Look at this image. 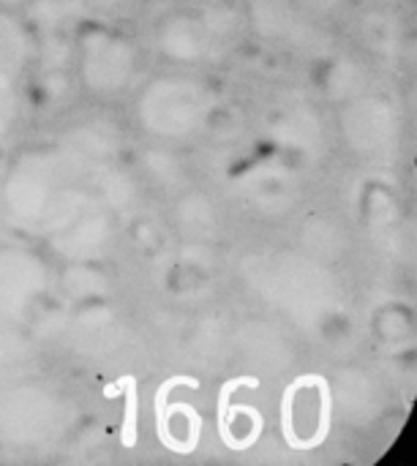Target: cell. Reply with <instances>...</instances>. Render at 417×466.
Returning a JSON list of instances; mask_svg holds the SVG:
<instances>
[{
  "label": "cell",
  "mask_w": 417,
  "mask_h": 466,
  "mask_svg": "<svg viewBox=\"0 0 417 466\" xmlns=\"http://www.w3.org/2000/svg\"><path fill=\"white\" fill-rule=\"evenodd\" d=\"M128 0H85V5L98 8V11H120Z\"/></svg>",
  "instance_id": "cell-9"
},
{
  "label": "cell",
  "mask_w": 417,
  "mask_h": 466,
  "mask_svg": "<svg viewBox=\"0 0 417 466\" xmlns=\"http://www.w3.org/2000/svg\"><path fill=\"white\" fill-rule=\"evenodd\" d=\"M137 71L134 46L109 30H90L79 38V74L98 96H115L128 87Z\"/></svg>",
  "instance_id": "cell-2"
},
{
  "label": "cell",
  "mask_w": 417,
  "mask_h": 466,
  "mask_svg": "<svg viewBox=\"0 0 417 466\" xmlns=\"http://www.w3.org/2000/svg\"><path fill=\"white\" fill-rule=\"evenodd\" d=\"M27 5L36 27L57 38L63 30H68L76 22L79 11L85 8V0H27Z\"/></svg>",
  "instance_id": "cell-7"
},
{
  "label": "cell",
  "mask_w": 417,
  "mask_h": 466,
  "mask_svg": "<svg viewBox=\"0 0 417 466\" xmlns=\"http://www.w3.org/2000/svg\"><path fill=\"white\" fill-rule=\"evenodd\" d=\"M0 3H19V0H0Z\"/></svg>",
  "instance_id": "cell-10"
},
{
  "label": "cell",
  "mask_w": 417,
  "mask_h": 466,
  "mask_svg": "<svg viewBox=\"0 0 417 466\" xmlns=\"http://www.w3.org/2000/svg\"><path fill=\"white\" fill-rule=\"evenodd\" d=\"M224 19L210 16H172L158 27V49L180 63L202 60L219 41Z\"/></svg>",
  "instance_id": "cell-3"
},
{
  "label": "cell",
  "mask_w": 417,
  "mask_h": 466,
  "mask_svg": "<svg viewBox=\"0 0 417 466\" xmlns=\"http://www.w3.org/2000/svg\"><path fill=\"white\" fill-rule=\"evenodd\" d=\"M208 90L183 76L156 79L137 101L139 123L161 139H186L197 134L208 117Z\"/></svg>",
  "instance_id": "cell-1"
},
{
  "label": "cell",
  "mask_w": 417,
  "mask_h": 466,
  "mask_svg": "<svg viewBox=\"0 0 417 466\" xmlns=\"http://www.w3.org/2000/svg\"><path fill=\"white\" fill-rule=\"evenodd\" d=\"M44 287V268L25 251L0 248V311L22 314Z\"/></svg>",
  "instance_id": "cell-4"
},
{
  "label": "cell",
  "mask_w": 417,
  "mask_h": 466,
  "mask_svg": "<svg viewBox=\"0 0 417 466\" xmlns=\"http://www.w3.org/2000/svg\"><path fill=\"white\" fill-rule=\"evenodd\" d=\"M27 57V33L5 11H0V68L19 74Z\"/></svg>",
  "instance_id": "cell-8"
},
{
  "label": "cell",
  "mask_w": 417,
  "mask_h": 466,
  "mask_svg": "<svg viewBox=\"0 0 417 466\" xmlns=\"http://www.w3.org/2000/svg\"><path fill=\"white\" fill-rule=\"evenodd\" d=\"M399 123L393 109L377 98H361L347 112V137L363 153H382L393 147Z\"/></svg>",
  "instance_id": "cell-5"
},
{
  "label": "cell",
  "mask_w": 417,
  "mask_h": 466,
  "mask_svg": "<svg viewBox=\"0 0 417 466\" xmlns=\"http://www.w3.org/2000/svg\"><path fill=\"white\" fill-rule=\"evenodd\" d=\"M290 437L298 442H311L320 437L328 420V396L320 382H300L295 390H290Z\"/></svg>",
  "instance_id": "cell-6"
}]
</instances>
